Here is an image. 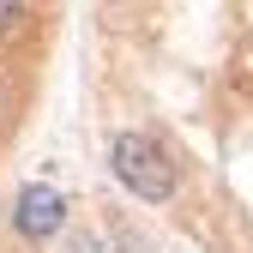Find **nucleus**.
<instances>
[{"label":"nucleus","mask_w":253,"mask_h":253,"mask_svg":"<svg viewBox=\"0 0 253 253\" xmlns=\"http://www.w3.org/2000/svg\"><path fill=\"white\" fill-rule=\"evenodd\" d=\"M109 175L139 205H169L175 187H181V169L169 163V151L157 145L151 133H115L109 139Z\"/></svg>","instance_id":"obj_1"},{"label":"nucleus","mask_w":253,"mask_h":253,"mask_svg":"<svg viewBox=\"0 0 253 253\" xmlns=\"http://www.w3.org/2000/svg\"><path fill=\"white\" fill-rule=\"evenodd\" d=\"M12 229H18L30 247H48L60 229H67V193L48 187V181L18 187V199H12Z\"/></svg>","instance_id":"obj_2"},{"label":"nucleus","mask_w":253,"mask_h":253,"mask_svg":"<svg viewBox=\"0 0 253 253\" xmlns=\"http://www.w3.org/2000/svg\"><path fill=\"white\" fill-rule=\"evenodd\" d=\"M18 18H24V0H0V37H6Z\"/></svg>","instance_id":"obj_3"}]
</instances>
